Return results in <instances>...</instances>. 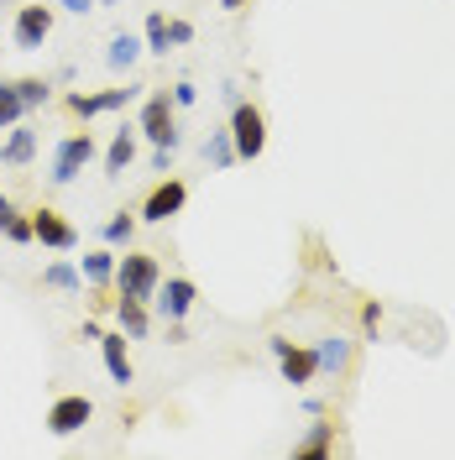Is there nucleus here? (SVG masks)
Masks as SVG:
<instances>
[{
	"label": "nucleus",
	"mask_w": 455,
	"mask_h": 460,
	"mask_svg": "<svg viewBox=\"0 0 455 460\" xmlns=\"http://www.w3.org/2000/svg\"><path fill=\"white\" fill-rule=\"evenodd\" d=\"M115 319L131 341H147V330H152V314H147L142 298H115Z\"/></svg>",
	"instance_id": "15"
},
{
	"label": "nucleus",
	"mask_w": 455,
	"mask_h": 460,
	"mask_svg": "<svg viewBox=\"0 0 455 460\" xmlns=\"http://www.w3.org/2000/svg\"><path fill=\"white\" fill-rule=\"evenodd\" d=\"M131 163H137V137H131V131H115L111 146H105V172H111V178H120Z\"/></svg>",
	"instance_id": "16"
},
{
	"label": "nucleus",
	"mask_w": 455,
	"mask_h": 460,
	"mask_svg": "<svg viewBox=\"0 0 455 460\" xmlns=\"http://www.w3.org/2000/svg\"><path fill=\"white\" fill-rule=\"evenodd\" d=\"M16 89H22V105H27V111L48 105V94H53V84H48V79H16Z\"/></svg>",
	"instance_id": "25"
},
{
	"label": "nucleus",
	"mask_w": 455,
	"mask_h": 460,
	"mask_svg": "<svg viewBox=\"0 0 455 460\" xmlns=\"http://www.w3.org/2000/svg\"><path fill=\"white\" fill-rule=\"evenodd\" d=\"M22 115H27V105H22V89H16V79H0V131H11Z\"/></svg>",
	"instance_id": "19"
},
{
	"label": "nucleus",
	"mask_w": 455,
	"mask_h": 460,
	"mask_svg": "<svg viewBox=\"0 0 455 460\" xmlns=\"http://www.w3.org/2000/svg\"><path fill=\"white\" fill-rule=\"evenodd\" d=\"M48 37H53V5H22L16 22H11V42H16V53H37Z\"/></svg>",
	"instance_id": "4"
},
{
	"label": "nucleus",
	"mask_w": 455,
	"mask_h": 460,
	"mask_svg": "<svg viewBox=\"0 0 455 460\" xmlns=\"http://www.w3.org/2000/svg\"><path fill=\"white\" fill-rule=\"evenodd\" d=\"M194 100H200V89L194 84H173V105H178V111H189Z\"/></svg>",
	"instance_id": "29"
},
{
	"label": "nucleus",
	"mask_w": 455,
	"mask_h": 460,
	"mask_svg": "<svg viewBox=\"0 0 455 460\" xmlns=\"http://www.w3.org/2000/svg\"><path fill=\"white\" fill-rule=\"evenodd\" d=\"M115 288H120V298H157V283H163V267L152 252H126V257L115 261Z\"/></svg>",
	"instance_id": "1"
},
{
	"label": "nucleus",
	"mask_w": 455,
	"mask_h": 460,
	"mask_svg": "<svg viewBox=\"0 0 455 460\" xmlns=\"http://www.w3.org/2000/svg\"><path fill=\"white\" fill-rule=\"evenodd\" d=\"M220 11H246V0H220Z\"/></svg>",
	"instance_id": "33"
},
{
	"label": "nucleus",
	"mask_w": 455,
	"mask_h": 460,
	"mask_svg": "<svg viewBox=\"0 0 455 460\" xmlns=\"http://www.w3.org/2000/svg\"><path fill=\"white\" fill-rule=\"evenodd\" d=\"M31 241H42L48 252H74V246H79V230L68 226L58 209L42 204V209H31Z\"/></svg>",
	"instance_id": "7"
},
{
	"label": "nucleus",
	"mask_w": 455,
	"mask_h": 460,
	"mask_svg": "<svg viewBox=\"0 0 455 460\" xmlns=\"http://www.w3.org/2000/svg\"><path fill=\"white\" fill-rule=\"evenodd\" d=\"M131 100H137V89H100V94H68V111L79 115V120H94V115H105V111L131 105Z\"/></svg>",
	"instance_id": "9"
},
{
	"label": "nucleus",
	"mask_w": 455,
	"mask_h": 460,
	"mask_svg": "<svg viewBox=\"0 0 455 460\" xmlns=\"http://www.w3.org/2000/svg\"><path fill=\"white\" fill-rule=\"evenodd\" d=\"M226 131H230V146H236V163H256L262 157V146H267V115L256 111L252 100H236Z\"/></svg>",
	"instance_id": "2"
},
{
	"label": "nucleus",
	"mask_w": 455,
	"mask_h": 460,
	"mask_svg": "<svg viewBox=\"0 0 455 460\" xmlns=\"http://www.w3.org/2000/svg\"><path fill=\"white\" fill-rule=\"evenodd\" d=\"M194 298H200V288L189 283V278H168V283H157V309L163 319H183L194 309Z\"/></svg>",
	"instance_id": "10"
},
{
	"label": "nucleus",
	"mask_w": 455,
	"mask_h": 460,
	"mask_svg": "<svg viewBox=\"0 0 455 460\" xmlns=\"http://www.w3.org/2000/svg\"><path fill=\"white\" fill-rule=\"evenodd\" d=\"M115 261H120L115 252H85V278H89L94 288H105V283L115 278Z\"/></svg>",
	"instance_id": "21"
},
{
	"label": "nucleus",
	"mask_w": 455,
	"mask_h": 460,
	"mask_svg": "<svg viewBox=\"0 0 455 460\" xmlns=\"http://www.w3.org/2000/svg\"><path fill=\"white\" fill-rule=\"evenodd\" d=\"M142 42H147V53L168 58L173 37H168V16H163V11H152V16H147V31H142Z\"/></svg>",
	"instance_id": "20"
},
{
	"label": "nucleus",
	"mask_w": 455,
	"mask_h": 460,
	"mask_svg": "<svg viewBox=\"0 0 455 460\" xmlns=\"http://www.w3.org/2000/svg\"><path fill=\"white\" fill-rule=\"evenodd\" d=\"M183 204H189V189L178 183V178H163L152 194H147L142 204V220H152V226H163V220H173V215H183Z\"/></svg>",
	"instance_id": "8"
},
{
	"label": "nucleus",
	"mask_w": 455,
	"mask_h": 460,
	"mask_svg": "<svg viewBox=\"0 0 455 460\" xmlns=\"http://www.w3.org/2000/svg\"><path fill=\"white\" fill-rule=\"evenodd\" d=\"M204 163H210V168H230V163H236L230 131H210V142H204Z\"/></svg>",
	"instance_id": "23"
},
{
	"label": "nucleus",
	"mask_w": 455,
	"mask_h": 460,
	"mask_svg": "<svg viewBox=\"0 0 455 460\" xmlns=\"http://www.w3.org/2000/svg\"><path fill=\"white\" fill-rule=\"evenodd\" d=\"M314 361H319V376H341L351 367V341L345 335H325L314 345Z\"/></svg>",
	"instance_id": "14"
},
{
	"label": "nucleus",
	"mask_w": 455,
	"mask_h": 460,
	"mask_svg": "<svg viewBox=\"0 0 455 460\" xmlns=\"http://www.w3.org/2000/svg\"><path fill=\"white\" fill-rule=\"evenodd\" d=\"M89 163H94V137H89V131H74V137H63V142H58L53 172H48V178H53V183H74Z\"/></svg>",
	"instance_id": "3"
},
{
	"label": "nucleus",
	"mask_w": 455,
	"mask_h": 460,
	"mask_svg": "<svg viewBox=\"0 0 455 460\" xmlns=\"http://www.w3.org/2000/svg\"><path fill=\"white\" fill-rule=\"evenodd\" d=\"M31 157H37V131L16 120V126H11V137L0 142V163H5V168H27Z\"/></svg>",
	"instance_id": "12"
},
{
	"label": "nucleus",
	"mask_w": 455,
	"mask_h": 460,
	"mask_svg": "<svg viewBox=\"0 0 455 460\" xmlns=\"http://www.w3.org/2000/svg\"><path fill=\"white\" fill-rule=\"evenodd\" d=\"M42 283H48V288H63V293H79V283H85V272H79L74 261H53V267L42 272Z\"/></svg>",
	"instance_id": "22"
},
{
	"label": "nucleus",
	"mask_w": 455,
	"mask_h": 460,
	"mask_svg": "<svg viewBox=\"0 0 455 460\" xmlns=\"http://www.w3.org/2000/svg\"><path fill=\"white\" fill-rule=\"evenodd\" d=\"M100 350H105V372H111V382L131 387V382H137V367H131V356H126V330H120V335H100Z\"/></svg>",
	"instance_id": "11"
},
{
	"label": "nucleus",
	"mask_w": 455,
	"mask_h": 460,
	"mask_svg": "<svg viewBox=\"0 0 455 460\" xmlns=\"http://www.w3.org/2000/svg\"><path fill=\"white\" fill-rule=\"evenodd\" d=\"M131 235H137V220H131L126 209H120L115 220H105V241H111V246H131Z\"/></svg>",
	"instance_id": "24"
},
{
	"label": "nucleus",
	"mask_w": 455,
	"mask_h": 460,
	"mask_svg": "<svg viewBox=\"0 0 455 460\" xmlns=\"http://www.w3.org/2000/svg\"><path fill=\"white\" fill-rule=\"evenodd\" d=\"M278 367H283V382H293V387H309L314 376H319V361L304 345H288L283 356H278Z\"/></svg>",
	"instance_id": "13"
},
{
	"label": "nucleus",
	"mask_w": 455,
	"mask_h": 460,
	"mask_svg": "<svg viewBox=\"0 0 455 460\" xmlns=\"http://www.w3.org/2000/svg\"><path fill=\"white\" fill-rule=\"evenodd\" d=\"M173 111H178V105H173L168 94H152L142 105V126H137V131H142L152 146H178V120H173Z\"/></svg>",
	"instance_id": "5"
},
{
	"label": "nucleus",
	"mask_w": 455,
	"mask_h": 460,
	"mask_svg": "<svg viewBox=\"0 0 455 460\" xmlns=\"http://www.w3.org/2000/svg\"><path fill=\"white\" fill-rule=\"evenodd\" d=\"M168 157H173V146H157V152H152V168L163 172V178H168Z\"/></svg>",
	"instance_id": "30"
},
{
	"label": "nucleus",
	"mask_w": 455,
	"mask_h": 460,
	"mask_svg": "<svg viewBox=\"0 0 455 460\" xmlns=\"http://www.w3.org/2000/svg\"><path fill=\"white\" fill-rule=\"evenodd\" d=\"M11 220H16V204H11V199H5V194H0V230L11 226Z\"/></svg>",
	"instance_id": "31"
},
{
	"label": "nucleus",
	"mask_w": 455,
	"mask_h": 460,
	"mask_svg": "<svg viewBox=\"0 0 455 460\" xmlns=\"http://www.w3.org/2000/svg\"><path fill=\"white\" fill-rule=\"evenodd\" d=\"M361 324H367V335L377 341V324H382V304H361Z\"/></svg>",
	"instance_id": "28"
},
{
	"label": "nucleus",
	"mask_w": 455,
	"mask_h": 460,
	"mask_svg": "<svg viewBox=\"0 0 455 460\" xmlns=\"http://www.w3.org/2000/svg\"><path fill=\"white\" fill-rule=\"evenodd\" d=\"M5 241H11V246H27L31 241V215H16V220L5 226Z\"/></svg>",
	"instance_id": "26"
},
{
	"label": "nucleus",
	"mask_w": 455,
	"mask_h": 460,
	"mask_svg": "<svg viewBox=\"0 0 455 460\" xmlns=\"http://www.w3.org/2000/svg\"><path fill=\"white\" fill-rule=\"evenodd\" d=\"M94 419V402L85 398V393H63V398L48 408V429L58 434V439H68V434H79Z\"/></svg>",
	"instance_id": "6"
},
{
	"label": "nucleus",
	"mask_w": 455,
	"mask_h": 460,
	"mask_svg": "<svg viewBox=\"0 0 455 460\" xmlns=\"http://www.w3.org/2000/svg\"><path fill=\"white\" fill-rule=\"evenodd\" d=\"M168 37H173V48H189L194 42V27L189 22H168Z\"/></svg>",
	"instance_id": "27"
},
{
	"label": "nucleus",
	"mask_w": 455,
	"mask_h": 460,
	"mask_svg": "<svg viewBox=\"0 0 455 460\" xmlns=\"http://www.w3.org/2000/svg\"><path fill=\"white\" fill-rule=\"evenodd\" d=\"M58 5H63V11H74V16H85V11L94 5V0H58Z\"/></svg>",
	"instance_id": "32"
},
{
	"label": "nucleus",
	"mask_w": 455,
	"mask_h": 460,
	"mask_svg": "<svg viewBox=\"0 0 455 460\" xmlns=\"http://www.w3.org/2000/svg\"><path fill=\"white\" fill-rule=\"evenodd\" d=\"M330 445H335V424H314V429L293 445V460H325Z\"/></svg>",
	"instance_id": "17"
},
{
	"label": "nucleus",
	"mask_w": 455,
	"mask_h": 460,
	"mask_svg": "<svg viewBox=\"0 0 455 460\" xmlns=\"http://www.w3.org/2000/svg\"><path fill=\"white\" fill-rule=\"evenodd\" d=\"M142 53H147V42H142V37L120 31V37H111V53H105V63H111L115 74H126V68H131V63H137Z\"/></svg>",
	"instance_id": "18"
}]
</instances>
